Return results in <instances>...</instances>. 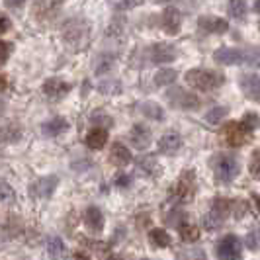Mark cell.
I'll list each match as a JSON object with an SVG mask.
<instances>
[{"instance_id":"1","label":"cell","mask_w":260,"mask_h":260,"mask_svg":"<svg viewBox=\"0 0 260 260\" xmlns=\"http://www.w3.org/2000/svg\"><path fill=\"white\" fill-rule=\"evenodd\" d=\"M63 34V41L71 51H82L88 47V41H90V26L86 20L82 18H73L65 22V26L61 29Z\"/></svg>"},{"instance_id":"2","label":"cell","mask_w":260,"mask_h":260,"mask_svg":"<svg viewBox=\"0 0 260 260\" xmlns=\"http://www.w3.org/2000/svg\"><path fill=\"white\" fill-rule=\"evenodd\" d=\"M223 75L215 73V71H208V69H192L186 73V82L188 86H192L196 90H213L223 84Z\"/></svg>"},{"instance_id":"3","label":"cell","mask_w":260,"mask_h":260,"mask_svg":"<svg viewBox=\"0 0 260 260\" xmlns=\"http://www.w3.org/2000/svg\"><path fill=\"white\" fill-rule=\"evenodd\" d=\"M231 206H233V202H231V200L215 198L213 208L209 209V213L206 215V219H204V227H206L208 231H215V229H219L223 223H225V219H227V215L231 213Z\"/></svg>"},{"instance_id":"4","label":"cell","mask_w":260,"mask_h":260,"mask_svg":"<svg viewBox=\"0 0 260 260\" xmlns=\"http://www.w3.org/2000/svg\"><path fill=\"white\" fill-rule=\"evenodd\" d=\"M239 160H237V156L233 155H219L217 156V160H215V178L219 180V182L227 184L235 180L237 176H239Z\"/></svg>"},{"instance_id":"5","label":"cell","mask_w":260,"mask_h":260,"mask_svg":"<svg viewBox=\"0 0 260 260\" xmlns=\"http://www.w3.org/2000/svg\"><path fill=\"white\" fill-rule=\"evenodd\" d=\"M194 194H196V176L192 170H188V172H184L182 176H180V180L176 182L174 190H172V198L178 204H188V202H192Z\"/></svg>"},{"instance_id":"6","label":"cell","mask_w":260,"mask_h":260,"mask_svg":"<svg viewBox=\"0 0 260 260\" xmlns=\"http://www.w3.org/2000/svg\"><path fill=\"white\" fill-rule=\"evenodd\" d=\"M223 141L229 145V147H243L250 139V131H247L241 121H229L221 131Z\"/></svg>"},{"instance_id":"7","label":"cell","mask_w":260,"mask_h":260,"mask_svg":"<svg viewBox=\"0 0 260 260\" xmlns=\"http://www.w3.org/2000/svg\"><path fill=\"white\" fill-rule=\"evenodd\" d=\"M217 256L221 260H241V256H243L241 241L235 235L223 237L221 243L217 245Z\"/></svg>"},{"instance_id":"8","label":"cell","mask_w":260,"mask_h":260,"mask_svg":"<svg viewBox=\"0 0 260 260\" xmlns=\"http://www.w3.org/2000/svg\"><path fill=\"white\" fill-rule=\"evenodd\" d=\"M57 176H45V178H39L36 182L31 184V188H29V194L34 196V198H38V200H47V198H51V194L55 192V188H57Z\"/></svg>"},{"instance_id":"9","label":"cell","mask_w":260,"mask_h":260,"mask_svg":"<svg viewBox=\"0 0 260 260\" xmlns=\"http://www.w3.org/2000/svg\"><path fill=\"white\" fill-rule=\"evenodd\" d=\"M167 98H169L176 108H184V110H192V108H198V106H200L198 96L190 94V92H184L182 88H172L170 92H167Z\"/></svg>"},{"instance_id":"10","label":"cell","mask_w":260,"mask_h":260,"mask_svg":"<svg viewBox=\"0 0 260 260\" xmlns=\"http://www.w3.org/2000/svg\"><path fill=\"white\" fill-rule=\"evenodd\" d=\"M248 53L241 51V49H231V47H223L219 51L213 53V59L219 63V65H239V63H245Z\"/></svg>"},{"instance_id":"11","label":"cell","mask_w":260,"mask_h":260,"mask_svg":"<svg viewBox=\"0 0 260 260\" xmlns=\"http://www.w3.org/2000/svg\"><path fill=\"white\" fill-rule=\"evenodd\" d=\"M176 59V47L170 43H155L151 47V61L153 63H170Z\"/></svg>"},{"instance_id":"12","label":"cell","mask_w":260,"mask_h":260,"mask_svg":"<svg viewBox=\"0 0 260 260\" xmlns=\"http://www.w3.org/2000/svg\"><path fill=\"white\" fill-rule=\"evenodd\" d=\"M69 90H71V84H67L65 80H61V78H49V80L43 82L45 96H49L53 100H59V98L67 96Z\"/></svg>"},{"instance_id":"13","label":"cell","mask_w":260,"mask_h":260,"mask_svg":"<svg viewBox=\"0 0 260 260\" xmlns=\"http://www.w3.org/2000/svg\"><path fill=\"white\" fill-rule=\"evenodd\" d=\"M129 141L135 149L143 151V149H147L149 145L153 143V135H151V131L147 129L145 125H135L129 133Z\"/></svg>"},{"instance_id":"14","label":"cell","mask_w":260,"mask_h":260,"mask_svg":"<svg viewBox=\"0 0 260 260\" xmlns=\"http://www.w3.org/2000/svg\"><path fill=\"white\" fill-rule=\"evenodd\" d=\"M200 29L208 31V34H225L229 29V24L223 18H213V16H204L198 20Z\"/></svg>"},{"instance_id":"15","label":"cell","mask_w":260,"mask_h":260,"mask_svg":"<svg viewBox=\"0 0 260 260\" xmlns=\"http://www.w3.org/2000/svg\"><path fill=\"white\" fill-rule=\"evenodd\" d=\"M180 22H182V16L176 8H167L165 10V14H162V27H165L167 34H170V36L178 34Z\"/></svg>"},{"instance_id":"16","label":"cell","mask_w":260,"mask_h":260,"mask_svg":"<svg viewBox=\"0 0 260 260\" xmlns=\"http://www.w3.org/2000/svg\"><path fill=\"white\" fill-rule=\"evenodd\" d=\"M180 147H182V137L178 133H167L158 141V151L165 155H174Z\"/></svg>"},{"instance_id":"17","label":"cell","mask_w":260,"mask_h":260,"mask_svg":"<svg viewBox=\"0 0 260 260\" xmlns=\"http://www.w3.org/2000/svg\"><path fill=\"white\" fill-rule=\"evenodd\" d=\"M84 223H86V227L90 229L92 233H100L102 229H104V215H102V211L98 208H88L84 211Z\"/></svg>"},{"instance_id":"18","label":"cell","mask_w":260,"mask_h":260,"mask_svg":"<svg viewBox=\"0 0 260 260\" xmlns=\"http://www.w3.org/2000/svg\"><path fill=\"white\" fill-rule=\"evenodd\" d=\"M241 88L245 92V96L250 100H258L260 96V84H258V75H243L241 77Z\"/></svg>"},{"instance_id":"19","label":"cell","mask_w":260,"mask_h":260,"mask_svg":"<svg viewBox=\"0 0 260 260\" xmlns=\"http://www.w3.org/2000/svg\"><path fill=\"white\" fill-rule=\"evenodd\" d=\"M65 0H38L36 2V6H34V10H36V16L38 18H51L55 16V12L59 10V6L63 4Z\"/></svg>"},{"instance_id":"20","label":"cell","mask_w":260,"mask_h":260,"mask_svg":"<svg viewBox=\"0 0 260 260\" xmlns=\"http://www.w3.org/2000/svg\"><path fill=\"white\" fill-rule=\"evenodd\" d=\"M110 160H112L116 167H127L131 162L129 149L123 143H114L112 145V153H110Z\"/></svg>"},{"instance_id":"21","label":"cell","mask_w":260,"mask_h":260,"mask_svg":"<svg viewBox=\"0 0 260 260\" xmlns=\"http://www.w3.org/2000/svg\"><path fill=\"white\" fill-rule=\"evenodd\" d=\"M67 129H69V123H67L63 117H53L51 121L43 123V127H41L45 137H57V135H61Z\"/></svg>"},{"instance_id":"22","label":"cell","mask_w":260,"mask_h":260,"mask_svg":"<svg viewBox=\"0 0 260 260\" xmlns=\"http://www.w3.org/2000/svg\"><path fill=\"white\" fill-rule=\"evenodd\" d=\"M108 141V131L104 127H96V129H92L88 135H86V145L90 147V149H102Z\"/></svg>"},{"instance_id":"23","label":"cell","mask_w":260,"mask_h":260,"mask_svg":"<svg viewBox=\"0 0 260 260\" xmlns=\"http://www.w3.org/2000/svg\"><path fill=\"white\" fill-rule=\"evenodd\" d=\"M47 250H49V254H51L55 260H61L67 256V247L65 243L61 241V237H49L47 239Z\"/></svg>"},{"instance_id":"24","label":"cell","mask_w":260,"mask_h":260,"mask_svg":"<svg viewBox=\"0 0 260 260\" xmlns=\"http://www.w3.org/2000/svg\"><path fill=\"white\" fill-rule=\"evenodd\" d=\"M149 241L151 245L156 248H167L170 247V235L165 229H151L149 231Z\"/></svg>"},{"instance_id":"25","label":"cell","mask_w":260,"mask_h":260,"mask_svg":"<svg viewBox=\"0 0 260 260\" xmlns=\"http://www.w3.org/2000/svg\"><path fill=\"white\" fill-rule=\"evenodd\" d=\"M137 167L147 172V174H158L160 172V165L153 155H143L137 158Z\"/></svg>"},{"instance_id":"26","label":"cell","mask_w":260,"mask_h":260,"mask_svg":"<svg viewBox=\"0 0 260 260\" xmlns=\"http://www.w3.org/2000/svg\"><path fill=\"white\" fill-rule=\"evenodd\" d=\"M141 114H143L145 117H149V119H155V121H160L162 117H165V112H162V108L158 104H155V102H145V104H141Z\"/></svg>"},{"instance_id":"27","label":"cell","mask_w":260,"mask_h":260,"mask_svg":"<svg viewBox=\"0 0 260 260\" xmlns=\"http://www.w3.org/2000/svg\"><path fill=\"white\" fill-rule=\"evenodd\" d=\"M114 67V55H98V59L94 61V73L96 75H106L110 69Z\"/></svg>"},{"instance_id":"28","label":"cell","mask_w":260,"mask_h":260,"mask_svg":"<svg viewBox=\"0 0 260 260\" xmlns=\"http://www.w3.org/2000/svg\"><path fill=\"white\" fill-rule=\"evenodd\" d=\"M178 229H180L182 241H186V243H194V241L200 239V229L196 225H192V223H182Z\"/></svg>"},{"instance_id":"29","label":"cell","mask_w":260,"mask_h":260,"mask_svg":"<svg viewBox=\"0 0 260 260\" xmlns=\"http://www.w3.org/2000/svg\"><path fill=\"white\" fill-rule=\"evenodd\" d=\"M176 71L174 69H162L160 73H156L155 77V84L156 86H170L174 80H176Z\"/></svg>"},{"instance_id":"30","label":"cell","mask_w":260,"mask_h":260,"mask_svg":"<svg viewBox=\"0 0 260 260\" xmlns=\"http://www.w3.org/2000/svg\"><path fill=\"white\" fill-rule=\"evenodd\" d=\"M18 137H20V127L18 125L8 123V125L0 127V139H4V141H18Z\"/></svg>"},{"instance_id":"31","label":"cell","mask_w":260,"mask_h":260,"mask_svg":"<svg viewBox=\"0 0 260 260\" xmlns=\"http://www.w3.org/2000/svg\"><path fill=\"white\" fill-rule=\"evenodd\" d=\"M227 10L233 18H243L247 14V2L245 0H231Z\"/></svg>"},{"instance_id":"32","label":"cell","mask_w":260,"mask_h":260,"mask_svg":"<svg viewBox=\"0 0 260 260\" xmlns=\"http://www.w3.org/2000/svg\"><path fill=\"white\" fill-rule=\"evenodd\" d=\"M229 114V108L227 106H219V108H213L211 112H208V116H206V121L208 123H217V121H221L223 117Z\"/></svg>"},{"instance_id":"33","label":"cell","mask_w":260,"mask_h":260,"mask_svg":"<svg viewBox=\"0 0 260 260\" xmlns=\"http://www.w3.org/2000/svg\"><path fill=\"white\" fill-rule=\"evenodd\" d=\"M90 121L96 123V125H104V127H110L112 125V116H108L104 110H98L90 116Z\"/></svg>"},{"instance_id":"34","label":"cell","mask_w":260,"mask_h":260,"mask_svg":"<svg viewBox=\"0 0 260 260\" xmlns=\"http://www.w3.org/2000/svg\"><path fill=\"white\" fill-rule=\"evenodd\" d=\"M110 4L116 10H129V8H135V6L143 4V0H110Z\"/></svg>"},{"instance_id":"35","label":"cell","mask_w":260,"mask_h":260,"mask_svg":"<svg viewBox=\"0 0 260 260\" xmlns=\"http://www.w3.org/2000/svg\"><path fill=\"white\" fill-rule=\"evenodd\" d=\"M100 92L102 94H119L121 92V84L117 80H106L100 84Z\"/></svg>"},{"instance_id":"36","label":"cell","mask_w":260,"mask_h":260,"mask_svg":"<svg viewBox=\"0 0 260 260\" xmlns=\"http://www.w3.org/2000/svg\"><path fill=\"white\" fill-rule=\"evenodd\" d=\"M16 194H14V188L10 184L6 182H0V204H4V202H12Z\"/></svg>"},{"instance_id":"37","label":"cell","mask_w":260,"mask_h":260,"mask_svg":"<svg viewBox=\"0 0 260 260\" xmlns=\"http://www.w3.org/2000/svg\"><path fill=\"white\" fill-rule=\"evenodd\" d=\"M241 125H243L247 131H252L256 125H258V116H256V114H247V116L243 117Z\"/></svg>"},{"instance_id":"38","label":"cell","mask_w":260,"mask_h":260,"mask_svg":"<svg viewBox=\"0 0 260 260\" xmlns=\"http://www.w3.org/2000/svg\"><path fill=\"white\" fill-rule=\"evenodd\" d=\"M8 55H10V45L6 41H0V65L8 59Z\"/></svg>"},{"instance_id":"39","label":"cell","mask_w":260,"mask_h":260,"mask_svg":"<svg viewBox=\"0 0 260 260\" xmlns=\"http://www.w3.org/2000/svg\"><path fill=\"white\" fill-rule=\"evenodd\" d=\"M116 184L119 186V188H127V186L131 184V176L129 174H119V176L116 178Z\"/></svg>"},{"instance_id":"40","label":"cell","mask_w":260,"mask_h":260,"mask_svg":"<svg viewBox=\"0 0 260 260\" xmlns=\"http://www.w3.org/2000/svg\"><path fill=\"white\" fill-rule=\"evenodd\" d=\"M250 172L254 176H258V151L252 153V165H250Z\"/></svg>"},{"instance_id":"41","label":"cell","mask_w":260,"mask_h":260,"mask_svg":"<svg viewBox=\"0 0 260 260\" xmlns=\"http://www.w3.org/2000/svg\"><path fill=\"white\" fill-rule=\"evenodd\" d=\"M8 29H10V20L0 14V34H4V31H8Z\"/></svg>"},{"instance_id":"42","label":"cell","mask_w":260,"mask_h":260,"mask_svg":"<svg viewBox=\"0 0 260 260\" xmlns=\"http://www.w3.org/2000/svg\"><path fill=\"white\" fill-rule=\"evenodd\" d=\"M250 248H252V250H256V248H258V243H256V231H252V233H250Z\"/></svg>"},{"instance_id":"43","label":"cell","mask_w":260,"mask_h":260,"mask_svg":"<svg viewBox=\"0 0 260 260\" xmlns=\"http://www.w3.org/2000/svg\"><path fill=\"white\" fill-rule=\"evenodd\" d=\"M26 0H6V6H10V8H14V6H20V4H24Z\"/></svg>"},{"instance_id":"44","label":"cell","mask_w":260,"mask_h":260,"mask_svg":"<svg viewBox=\"0 0 260 260\" xmlns=\"http://www.w3.org/2000/svg\"><path fill=\"white\" fill-rule=\"evenodd\" d=\"M4 112H6V104H4V100L0 98V117L4 116Z\"/></svg>"},{"instance_id":"45","label":"cell","mask_w":260,"mask_h":260,"mask_svg":"<svg viewBox=\"0 0 260 260\" xmlns=\"http://www.w3.org/2000/svg\"><path fill=\"white\" fill-rule=\"evenodd\" d=\"M6 88V78L0 75V90H4Z\"/></svg>"},{"instance_id":"46","label":"cell","mask_w":260,"mask_h":260,"mask_svg":"<svg viewBox=\"0 0 260 260\" xmlns=\"http://www.w3.org/2000/svg\"><path fill=\"white\" fill-rule=\"evenodd\" d=\"M77 260H88V258H86L84 254H77Z\"/></svg>"}]
</instances>
